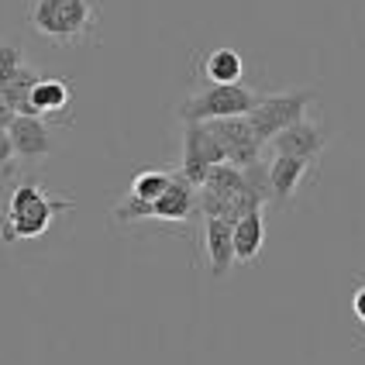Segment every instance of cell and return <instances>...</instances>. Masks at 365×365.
I'll return each mask as SVG.
<instances>
[{
    "label": "cell",
    "mask_w": 365,
    "mask_h": 365,
    "mask_svg": "<svg viewBox=\"0 0 365 365\" xmlns=\"http://www.w3.org/2000/svg\"><path fill=\"white\" fill-rule=\"evenodd\" d=\"M351 317L359 324V345L365 348V272L351 283Z\"/></svg>",
    "instance_id": "cell-17"
},
{
    "label": "cell",
    "mask_w": 365,
    "mask_h": 365,
    "mask_svg": "<svg viewBox=\"0 0 365 365\" xmlns=\"http://www.w3.org/2000/svg\"><path fill=\"white\" fill-rule=\"evenodd\" d=\"M317 101L314 90H289V93H269L262 101L255 103V110L248 114V124L252 131L259 135V142L269 145L279 131H286L289 124L304 121L307 107Z\"/></svg>",
    "instance_id": "cell-5"
},
{
    "label": "cell",
    "mask_w": 365,
    "mask_h": 365,
    "mask_svg": "<svg viewBox=\"0 0 365 365\" xmlns=\"http://www.w3.org/2000/svg\"><path fill=\"white\" fill-rule=\"evenodd\" d=\"M269 145L276 148V155H300L307 163H317V155L324 152L327 145V131L321 124H314L310 118H304V121L289 124L286 131H279Z\"/></svg>",
    "instance_id": "cell-9"
},
{
    "label": "cell",
    "mask_w": 365,
    "mask_h": 365,
    "mask_svg": "<svg viewBox=\"0 0 365 365\" xmlns=\"http://www.w3.org/2000/svg\"><path fill=\"white\" fill-rule=\"evenodd\" d=\"M28 24L38 38L69 48L93 41L101 7L97 0H28Z\"/></svg>",
    "instance_id": "cell-1"
},
{
    "label": "cell",
    "mask_w": 365,
    "mask_h": 365,
    "mask_svg": "<svg viewBox=\"0 0 365 365\" xmlns=\"http://www.w3.org/2000/svg\"><path fill=\"white\" fill-rule=\"evenodd\" d=\"M21 66H24V52L18 45H11V41H0V86L11 80Z\"/></svg>",
    "instance_id": "cell-16"
},
{
    "label": "cell",
    "mask_w": 365,
    "mask_h": 365,
    "mask_svg": "<svg viewBox=\"0 0 365 365\" xmlns=\"http://www.w3.org/2000/svg\"><path fill=\"white\" fill-rule=\"evenodd\" d=\"M203 80L210 86H227V83L245 80V59L235 48H214L203 59Z\"/></svg>",
    "instance_id": "cell-14"
},
{
    "label": "cell",
    "mask_w": 365,
    "mask_h": 365,
    "mask_svg": "<svg viewBox=\"0 0 365 365\" xmlns=\"http://www.w3.org/2000/svg\"><path fill=\"white\" fill-rule=\"evenodd\" d=\"M314 163H307L300 155H276L272 163H269V182H272V197L279 207L293 200V193H297V186L300 180L307 176V169Z\"/></svg>",
    "instance_id": "cell-12"
},
{
    "label": "cell",
    "mask_w": 365,
    "mask_h": 365,
    "mask_svg": "<svg viewBox=\"0 0 365 365\" xmlns=\"http://www.w3.org/2000/svg\"><path fill=\"white\" fill-rule=\"evenodd\" d=\"M14 159H18V152H14V142H11V131L0 128V173H11Z\"/></svg>",
    "instance_id": "cell-18"
},
{
    "label": "cell",
    "mask_w": 365,
    "mask_h": 365,
    "mask_svg": "<svg viewBox=\"0 0 365 365\" xmlns=\"http://www.w3.org/2000/svg\"><path fill=\"white\" fill-rule=\"evenodd\" d=\"M18 118V110H14V103L7 101V93L0 90V128H11V121Z\"/></svg>",
    "instance_id": "cell-19"
},
{
    "label": "cell",
    "mask_w": 365,
    "mask_h": 365,
    "mask_svg": "<svg viewBox=\"0 0 365 365\" xmlns=\"http://www.w3.org/2000/svg\"><path fill=\"white\" fill-rule=\"evenodd\" d=\"M265 242V224L262 210H248L235 221V259L238 262H255Z\"/></svg>",
    "instance_id": "cell-13"
},
{
    "label": "cell",
    "mask_w": 365,
    "mask_h": 365,
    "mask_svg": "<svg viewBox=\"0 0 365 365\" xmlns=\"http://www.w3.org/2000/svg\"><path fill=\"white\" fill-rule=\"evenodd\" d=\"M66 210H73V200L45 193L38 182H18L11 190V197H7L4 214H0V242L14 245V242L38 238Z\"/></svg>",
    "instance_id": "cell-2"
},
{
    "label": "cell",
    "mask_w": 365,
    "mask_h": 365,
    "mask_svg": "<svg viewBox=\"0 0 365 365\" xmlns=\"http://www.w3.org/2000/svg\"><path fill=\"white\" fill-rule=\"evenodd\" d=\"M69 97H73L69 80H59V76H41V80L31 86V93H28L24 114H35V118L52 121V118H59V114L69 110ZM59 121L69 124L66 118H59Z\"/></svg>",
    "instance_id": "cell-11"
},
{
    "label": "cell",
    "mask_w": 365,
    "mask_h": 365,
    "mask_svg": "<svg viewBox=\"0 0 365 365\" xmlns=\"http://www.w3.org/2000/svg\"><path fill=\"white\" fill-rule=\"evenodd\" d=\"M203 252H207V262H210V276L224 279L227 269L238 262L235 259V221L203 217Z\"/></svg>",
    "instance_id": "cell-10"
},
{
    "label": "cell",
    "mask_w": 365,
    "mask_h": 365,
    "mask_svg": "<svg viewBox=\"0 0 365 365\" xmlns=\"http://www.w3.org/2000/svg\"><path fill=\"white\" fill-rule=\"evenodd\" d=\"M169 186H173V176H169V173H163V169H142V173L131 180V197L152 203V200H159Z\"/></svg>",
    "instance_id": "cell-15"
},
{
    "label": "cell",
    "mask_w": 365,
    "mask_h": 365,
    "mask_svg": "<svg viewBox=\"0 0 365 365\" xmlns=\"http://www.w3.org/2000/svg\"><path fill=\"white\" fill-rule=\"evenodd\" d=\"M227 163V152H224L221 138L210 131V124L190 121L186 124V135H182V163H180V176L190 180L193 186H203L214 165Z\"/></svg>",
    "instance_id": "cell-6"
},
{
    "label": "cell",
    "mask_w": 365,
    "mask_h": 365,
    "mask_svg": "<svg viewBox=\"0 0 365 365\" xmlns=\"http://www.w3.org/2000/svg\"><path fill=\"white\" fill-rule=\"evenodd\" d=\"M262 101L252 86L242 83H227V86H207L203 93L190 97L180 107V118L190 121H217V118H238V114H252L255 103Z\"/></svg>",
    "instance_id": "cell-3"
},
{
    "label": "cell",
    "mask_w": 365,
    "mask_h": 365,
    "mask_svg": "<svg viewBox=\"0 0 365 365\" xmlns=\"http://www.w3.org/2000/svg\"><path fill=\"white\" fill-rule=\"evenodd\" d=\"M197 210V186L190 180H182L180 173L173 176V186L165 190L159 200L145 203V200H135V197H128V200L114 210V217L121 224H131V221H186L190 214Z\"/></svg>",
    "instance_id": "cell-4"
},
{
    "label": "cell",
    "mask_w": 365,
    "mask_h": 365,
    "mask_svg": "<svg viewBox=\"0 0 365 365\" xmlns=\"http://www.w3.org/2000/svg\"><path fill=\"white\" fill-rule=\"evenodd\" d=\"M210 124V131L221 138L224 152H227V163L245 169V165L259 163V155H262L265 145L259 142V135L252 131V124H248V114H238V118H217V121H203Z\"/></svg>",
    "instance_id": "cell-7"
},
{
    "label": "cell",
    "mask_w": 365,
    "mask_h": 365,
    "mask_svg": "<svg viewBox=\"0 0 365 365\" xmlns=\"http://www.w3.org/2000/svg\"><path fill=\"white\" fill-rule=\"evenodd\" d=\"M11 142H14V152H18L21 163H38V159H48L56 152L52 145V128L45 118H35V114H18L11 121Z\"/></svg>",
    "instance_id": "cell-8"
}]
</instances>
